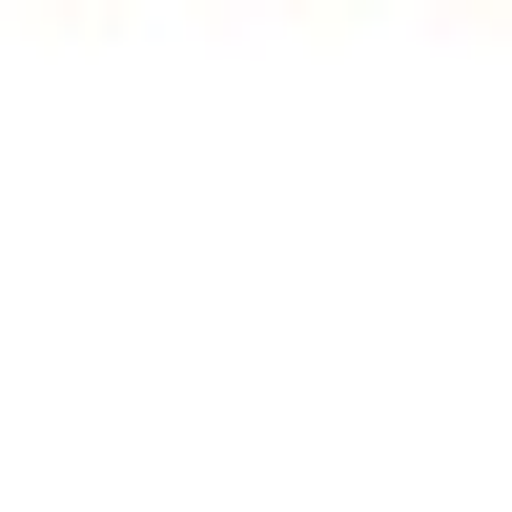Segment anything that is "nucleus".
Instances as JSON below:
<instances>
[]
</instances>
